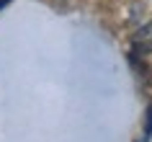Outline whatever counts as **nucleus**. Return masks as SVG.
Instances as JSON below:
<instances>
[{
	"label": "nucleus",
	"mask_w": 152,
	"mask_h": 142,
	"mask_svg": "<svg viewBox=\"0 0 152 142\" xmlns=\"http://www.w3.org/2000/svg\"><path fill=\"white\" fill-rule=\"evenodd\" d=\"M132 44H134V49H137V52H142V54H150V52H152V21H150V24H144L139 31H134Z\"/></svg>",
	"instance_id": "obj_1"
},
{
	"label": "nucleus",
	"mask_w": 152,
	"mask_h": 142,
	"mask_svg": "<svg viewBox=\"0 0 152 142\" xmlns=\"http://www.w3.org/2000/svg\"><path fill=\"white\" fill-rule=\"evenodd\" d=\"M152 134V106L147 109V124H144V137H150Z\"/></svg>",
	"instance_id": "obj_2"
},
{
	"label": "nucleus",
	"mask_w": 152,
	"mask_h": 142,
	"mask_svg": "<svg viewBox=\"0 0 152 142\" xmlns=\"http://www.w3.org/2000/svg\"><path fill=\"white\" fill-rule=\"evenodd\" d=\"M8 3H10V0H0V8H3V5H8Z\"/></svg>",
	"instance_id": "obj_3"
}]
</instances>
